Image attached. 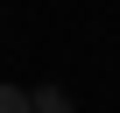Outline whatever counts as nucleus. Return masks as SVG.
<instances>
[{
  "instance_id": "1",
  "label": "nucleus",
  "mask_w": 120,
  "mask_h": 113,
  "mask_svg": "<svg viewBox=\"0 0 120 113\" xmlns=\"http://www.w3.org/2000/svg\"><path fill=\"white\" fill-rule=\"evenodd\" d=\"M28 99H35V113H71V92L64 85H35Z\"/></svg>"
},
{
  "instance_id": "2",
  "label": "nucleus",
  "mask_w": 120,
  "mask_h": 113,
  "mask_svg": "<svg viewBox=\"0 0 120 113\" xmlns=\"http://www.w3.org/2000/svg\"><path fill=\"white\" fill-rule=\"evenodd\" d=\"M0 113H35V99H28L21 85H0Z\"/></svg>"
}]
</instances>
